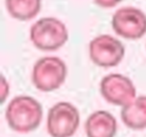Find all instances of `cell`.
Wrapping results in <instances>:
<instances>
[{"instance_id":"1","label":"cell","mask_w":146,"mask_h":137,"mask_svg":"<svg viewBox=\"0 0 146 137\" xmlns=\"http://www.w3.org/2000/svg\"><path fill=\"white\" fill-rule=\"evenodd\" d=\"M6 120L14 131L26 134L35 130L43 116L41 104L33 97L21 95L14 97L6 108Z\"/></svg>"},{"instance_id":"2","label":"cell","mask_w":146,"mask_h":137,"mask_svg":"<svg viewBox=\"0 0 146 137\" xmlns=\"http://www.w3.org/2000/svg\"><path fill=\"white\" fill-rule=\"evenodd\" d=\"M30 39L38 49L52 51L66 43L68 32L66 25L60 19L56 17H42L31 26Z\"/></svg>"},{"instance_id":"3","label":"cell","mask_w":146,"mask_h":137,"mask_svg":"<svg viewBox=\"0 0 146 137\" xmlns=\"http://www.w3.org/2000/svg\"><path fill=\"white\" fill-rule=\"evenodd\" d=\"M67 67L63 59L55 56L40 58L32 70V82L41 91L49 92L58 89L66 80Z\"/></svg>"},{"instance_id":"4","label":"cell","mask_w":146,"mask_h":137,"mask_svg":"<svg viewBox=\"0 0 146 137\" xmlns=\"http://www.w3.org/2000/svg\"><path fill=\"white\" fill-rule=\"evenodd\" d=\"M79 124V110L68 102H58L48 111L47 130L51 137H72Z\"/></svg>"},{"instance_id":"5","label":"cell","mask_w":146,"mask_h":137,"mask_svg":"<svg viewBox=\"0 0 146 137\" xmlns=\"http://www.w3.org/2000/svg\"><path fill=\"white\" fill-rule=\"evenodd\" d=\"M89 57L97 66L113 67L123 59L124 46L110 34H100L89 42Z\"/></svg>"},{"instance_id":"6","label":"cell","mask_w":146,"mask_h":137,"mask_svg":"<svg viewBox=\"0 0 146 137\" xmlns=\"http://www.w3.org/2000/svg\"><path fill=\"white\" fill-rule=\"evenodd\" d=\"M112 27L119 37L139 39L146 33V14L136 7H121L113 14Z\"/></svg>"},{"instance_id":"7","label":"cell","mask_w":146,"mask_h":137,"mask_svg":"<svg viewBox=\"0 0 146 137\" xmlns=\"http://www.w3.org/2000/svg\"><path fill=\"white\" fill-rule=\"evenodd\" d=\"M102 96L111 104L125 106L136 98V87L125 75L110 73L105 75L99 84Z\"/></svg>"},{"instance_id":"8","label":"cell","mask_w":146,"mask_h":137,"mask_svg":"<svg viewBox=\"0 0 146 137\" xmlns=\"http://www.w3.org/2000/svg\"><path fill=\"white\" fill-rule=\"evenodd\" d=\"M87 137H114L117 130L115 116L104 110L91 113L84 123Z\"/></svg>"},{"instance_id":"9","label":"cell","mask_w":146,"mask_h":137,"mask_svg":"<svg viewBox=\"0 0 146 137\" xmlns=\"http://www.w3.org/2000/svg\"><path fill=\"white\" fill-rule=\"evenodd\" d=\"M122 122L132 130H143L146 128V96L136 97L130 104L121 110Z\"/></svg>"},{"instance_id":"10","label":"cell","mask_w":146,"mask_h":137,"mask_svg":"<svg viewBox=\"0 0 146 137\" xmlns=\"http://www.w3.org/2000/svg\"><path fill=\"white\" fill-rule=\"evenodd\" d=\"M8 13L18 21L35 17L41 8V0H6Z\"/></svg>"},{"instance_id":"11","label":"cell","mask_w":146,"mask_h":137,"mask_svg":"<svg viewBox=\"0 0 146 137\" xmlns=\"http://www.w3.org/2000/svg\"><path fill=\"white\" fill-rule=\"evenodd\" d=\"M8 92H9V83L7 82L6 78L1 75V103H5Z\"/></svg>"},{"instance_id":"12","label":"cell","mask_w":146,"mask_h":137,"mask_svg":"<svg viewBox=\"0 0 146 137\" xmlns=\"http://www.w3.org/2000/svg\"><path fill=\"white\" fill-rule=\"evenodd\" d=\"M94 1L103 8H111V7L116 6L121 0H94Z\"/></svg>"}]
</instances>
